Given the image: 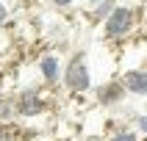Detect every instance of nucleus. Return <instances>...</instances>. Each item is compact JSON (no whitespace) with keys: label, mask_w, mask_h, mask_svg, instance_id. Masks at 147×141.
I'll return each mask as SVG.
<instances>
[{"label":"nucleus","mask_w":147,"mask_h":141,"mask_svg":"<svg viewBox=\"0 0 147 141\" xmlns=\"http://www.w3.org/2000/svg\"><path fill=\"white\" fill-rule=\"evenodd\" d=\"M139 22H142V8L128 6V3H119V6L114 8V14L100 25V28H103V39L106 41H125V39H131L133 33H136V28H139Z\"/></svg>","instance_id":"1"},{"label":"nucleus","mask_w":147,"mask_h":141,"mask_svg":"<svg viewBox=\"0 0 147 141\" xmlns=\"http://www.w3.org/2000/svg\"><path fill=\"white\" fill-rule=\"evenodd\" d=\"M61 86H64L69 94H89V91L94 89L92 69H89V61H86V55H83V53H75V55L64 64Z\"/></svg>","instance_id":"2"},{"label":"nucleus","mask_w":147,"mask_h":141,"mask_svg":"<svg viewBox=\"0 0 147 141\" xmlns=\"http://www.w3.org/2000/svg\"><path fill=\"white\" fill-rule=\"evenodd\" d=\"M14 102H17V116H22V119L42 116V114H47V108H50L47 97L42 91H36V89H22L14 97Z\"/></svg>","instance_id":"3"},{"label":"nucleus","mask_w":147,"mask_h":141,"mask_svg":"<svg viewBox=\"0 0 147 141\" xmlns=\"http://www.w3.org/2000/svg\"><path fill=\"white\" fill-rule=\"evenodd\" d=\"M125 86L122 80L117 78V80H103L100 86H94V100H97L100 108H119L125 105Z\"/></svg>","instance_id":"4"},{"label":"nucleus","mask_w":147,"mask_h":141,"mask_svg":"<svg viewBox=\"0 0 147 141\" xmlns=\"http://www.w3.org/2000/svg\"><path fill=\"white\" fill-rule=\"evenodd\" d=\"M36 69H39L42 80L47 83V86H58V83H61L64 66H61V58H58V53H42L39 61H36Z\"/></svg>","instance_id":"5"},{"label":"nucleus","mask_w":147,"mask_h":141,"mask_svg":"<svg viewBox=\"0 0 147 141\" xmlns=\"http://www.w3.org/2000/svg\"><path fill=\"white\" fill-rule=\"evenodd\" d=\"M119 80H122L128 94H133V97H147V69H142V66L125 69V72L119 75Z\"/></svg>","instance_id":"6"},{"label":"nucleus","mask_w":147,"mask_h":141,"mask_svg":"<svg viewBox=\"0 0 147 141\" xmlns=\"http://www.w3.org/2000/svg\"><path fill=\"white\" fill-rule=\"evenodd\" d=\"M119 3H122V0H103V3H97V6L89 11V19H92L94 25H103L108 17L114 14V8L119 6Z\"/></svg>","instance_id":"7"},{"label":"nucleus","mask_w":147,"mask_h":141,"mask_svg":"<svg viewBox=\"0 0 147 141\" xmlns=\"http://www.w3.org/2000/svg\"><path fill=\"white\" fill-rule=\"evenodd\" d=\"M17 116V102L14 97H3L0 100V124H11Z\"/></svg>","instance_id":"8"},{"label":"nucleus","mask_w":147,"mask_h":141,"mask_svg":"<svg viewBox=\"0 0 147 141\" xmlns=\"http://www.w3.org/2000/svg\"><path fill=\"white\" fill-rule=\"evenodd\" d=\"M106 141H139V133L131 127H117L114 133H108Z\"/></svg>","instance_id":"9"},{"label":"nucleus","mask_w":147,"mask_h":141,"mask_svg":"<svg viewBox=\"0 0 147 141\" xmlns=\"http://www.w3.org/2000/svg\"><path fill=\"white\" fill-rule=\"evenodd\" d=\"M133 124H136V130H139L142 136H147V114H139Z\"/></svg>","instance_id":"10"},{"label":"nucleus","mask_w":147,"mask_h":141,"mask_svg":"<svg viewBox=\"0 0 147 141\" xmlns=\"http://www.w3.org/2000/svg\"><path fill=\"white\" fill-rule=\"evenodd\" d=\"M0 141H14V130H11V124H0Z\"/></svg>","instance_id":"11"},{"label":"nucleus","mask_w":147,"mask_h":141,"mask_svg":"<svg viewBox=\"0 0 147 141\" xmlns=\"http://www.w3.org/2000/svg\"><path fill=\"white\" fill-rule=\"evenodd\" d=\"M8 25V6L0 0V28H6Z\"/></svg>","instance_id":"12"},{"label":"nucleus","mask_w":147,"mask_h":141,"mask_svg":"<svg viewBox=\"0 0 147 141\" xmlns=\"http://www.w3.org/2000/svg\"><path fill=\"white\" fill-rule=\"evenodd\" d=\"M47 3H50L53 8H58V11H61V8H69V6L75 3V0H47Z\"/></svg>","instance_id":"13"},{"label":"nucleus","mask_w":147,"mask_h":141,"mask_svg":"<svg viewBox=\"0 0 147 141\" xmlns=\"http://www.w3.org/2000/svg\"><path fill=\"white\" fill-rule=\"evenodd\" d=\"M83 3H86V6H89V8H94V6H97V3H103V0H83Z\"/></svg>","instance_id":"14"},{"label":"nucleus","mask_w":147,"mask_h":141,"mask_svg":"<svg viewBox=\"0 0 147 141\" xmlns=\"http://www.w3.org/2000/svg\"><path fill=\"white\" fill-rule=\"evenodd\" d=\"M142 17L147 19V0H144V6H142Z\"/></svg>","instance_id":"15"},{"label":"nucleus","mask_w":147,"mask_h":141,"mask_svg":"<svg viewBox=\"0 0 147 141\" xmlns=\"http://www.w3.org/2000/svg\"><path fill=\"white\" fill-rule=\"evenodd\" d=\"M3 97H6V94H3V80H0V100H3Z\"/></svg>","instance_id":"16"}]
</instances>
